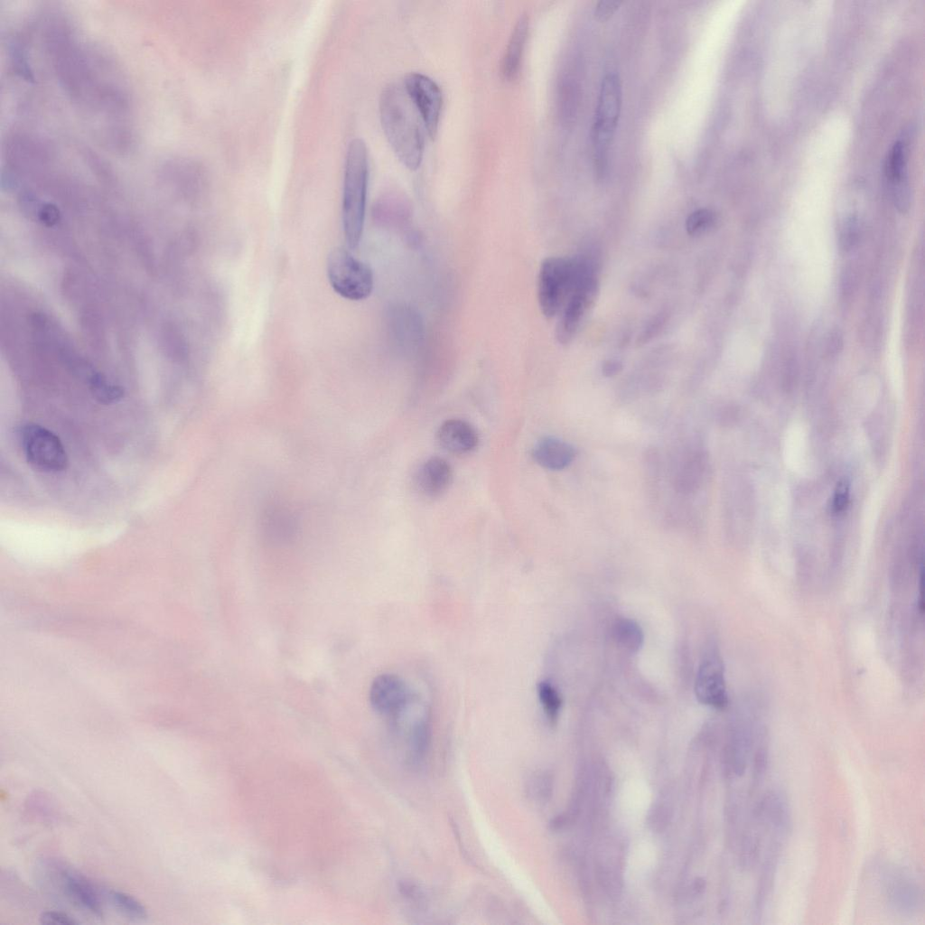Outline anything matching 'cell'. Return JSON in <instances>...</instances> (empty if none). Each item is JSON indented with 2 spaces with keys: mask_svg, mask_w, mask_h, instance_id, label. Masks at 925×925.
<instances>
[{
  "mask_svg": "<svg viewBox=\"0 0 925 925\" xmlns=\"http://www.w3.org/2000/svg\"><path fill=\"white\" fill-rule=\"evenodd\" d=\"M383 132L397 159L409 170L422 162L424 124L401 83L391 82L382 90L378 103Z\"/></svg>",
  "mask_w": 925,
  "mask_h": 925,
  "instance_id": "1",
  "label": "cell"
},
{
  "mask_svg": "<svg viewBox=\"0 0 925 925\" xmlns=\"http://www.w3.org/2000/svg\"><path fill=\"white\" fill-rule=\"evenodd\" d=\"M368 182V149L362 139L355 138L347 149L341 204L344 236L350 248H356L362 236Z\"/></svg>",
  "mask_w": 925,
  "mask_h": 925,
  "instance_id": "2",
  "label": "cell"
},
{
  "mask_svg": "<svg viewBox=\"0 0 925 925\" xmlns=\"http://www.w3.org/2000/svg\"><path fill=\"white\" fill-rule=\"evenodd\" d=\"M593 266L585 257H550L541 263L537 279V301L543 315H558L580 278Z\"/></svg>",
  "mask_w": 925,
  "mask_h": 925,
  "instance_id": "3",
  "label": "cell"
},
{
  "mask_svg": "<svg viewBox=\"0 0 925 925\" xmlns=\"http://www.w3.org/2000/svg\"><path fill=\"white\" fill-rule=\"evenodd\" d=\"M622 102L620 76L606 73L601 82L592 126V143L595 168L599 176L607 169L610 147L618 125Z\"/></svg>",
  "mask_w": 925,
  "mask_h": 925,
  "instance_id": "4",
  "label": "cell"
},
{
  "mask_svg": "<svg viewBox=\"0 0 925 925\" xmlns=\"http://www.w3.org/2000/svg\"><path fill=\"white\" fill-rule=\"evenodd\" d=\"M327 276L332 289L347 300H364L373 290L371 268L343 248H336L330 252Z\"/></svg>",
  "mask_w": 925,
  "mask_h": 925,
  "instance_id": "5",
  "label": "cell"
},
{
  "mask_svg": "<svg viewBox=\"0 0 925 925\" xmlns=\"http://www.w3.org/2000/svg\"><path fill=\"white\" fill-rule=\"evenodd\" d=\"M20 441L28 463L43 472L66 469L68 455L60 438L49 429L27 424L20 432Z\"/></svg>",
  "mask_w": 925,
  "mask_h": 925,
  "instance_id": "6",
  "label": "cell"
},
{
  "mask_svg": "<svg viewBox=\"0 0 925 925\" xmlns=\"http://www.w3.org/2000/svg\"><path fill=\"white\" fill-rule=\"evenodd\" d=\"M599 292L597 274L583 277L559 313L556 338L562 345L570 343L579 332Z\"/></svg>",
  "mask_w": 925,
  "mask_h": 925,
  "instance_id": "7",
  "label": "cell"
},
{
  "mask_svg": "<svg viewBox=\"0 0 925 925\" xmlns=\"http://www.w3.org/2000/svg\"><path fill=\"white\" fill-rule=\"evenodd\" d=\"M404 89L420 116L425 129L434 137L439 126L443 97L439 86L428 76L408 73L404 79Z\"/></svg>",
  "mask_w": 925,
  "mask_h": 925,
  "instance_id": "8",
  "label": "cell"
},
{
  "mask_svg": "<svg viewBox=\"0 0 925 925\" xmlns=\"http://www.w3.org/2000/svg\"><path fill=\"white\" fill-rule=\"evenodd\" d=\"M369 702L382 715H399L413 700V694L405 681L390 673L376 677L369 688Z\"/></svg>",
  "mask_w": 925,
  "mask_h": 925,
  "instance_id": "9",
  "label": "cell"
},
{
  "mask_svg": "<svg viewBox=\"0 0 925 925\" xmlns=\"http://www.w3.org/2000/svg\"><path fill=\"white\" fill-rule=\"evenodd\" d=\"M908 144L905 138L894 142L885 162V176L894 206L902 213L911 206L908 175Z\"/></svg>",
  "mask_w": 925,
  "mask_h": 925,
  "instance_id": "10",
  "label": "cell"
},
{
  "mask_svg": "<svg viewBox=\"0 0 925 925\" xmlns=\"http://www.w3.org/2000/svg\"><path fill=\"white\" fill-rule=\"evenodd\" d=\"M695 692L702 704L715 708L727 705L724 665L719 656L713 654L704 659L696 674Z\"/></svg>",
  "mask_w": 925,
  "mask_h": 925,
  "instance_id": "11",
  "label": "cell"
},
{
  "mask_svg": "<svg viewBox=\"0 0 925 925\" xmlns=\"http://www.w3.org/2000/svg\"><path fill=\"white\" fill-rule=\"evenodd\" d=\"M888 902L899 912L912 913L920 909L922 894L919 885L900 869H892L884 880Z\"/></svg>",
  "mask_w": 925,
  "mask_h": 925,
  "instance_id": "12",
  "label": "cell"
},
{
  "mask_svg": "<svg viewBox=\"0 0 925 925\" xmlns=\"http://www.w3.org/2000/svg\"><path fill=\"white\" fill-rule=\"evenodd\" d=\"M439 444L453 454H466L473 451L479 442L475 428L462 419L444 422L437 431Z\"/></svg>",
  "mask_w": 925,
  "mask_h": 925,
  "instance_id": "13",
  "label": "cell"
},
{
  "mask_svg": "<svg viewBox=\"0 0 925 925\" xmlns=\"http://www.w3.org/2000/svg\"><path fill=\"white\" fill-rule=\"evenodd\" d=\"M453 472L449 462L434 456L426 460L416 475V485L425 496L434 498L444 492L451 483Z\"/></svg>",
  "mask_w": 925,
  "mask_h": 925,
  "instance_id": "14",
  "label": "cell"
},
{
  "mask_svg": "<svg viewBox=\"0 0 925 925\" xmlns=\"http://www.w3.org/2000/svg\"><path fill=\"white\" fill-rule=\"evenodd\" d=\"M706 468V457L701 449L687 452L673 477L675 491L682 495L695 493L701 486Z\"/></svg>",
  "mask_w": 925,
  "mask_h": 925,
  "instance_id": "15",
  "label": "cell"
},
{
  "mask_svg": "<svg viewBox=\"0 0 925 925\" xmlns=\"http://www.w3.org/2000/svg\"><path fill=\"white\" fill-rule=\"evenodd\" d=\"M772 827L775 836L783 837L790 829L791 818L788 799L778 790H770L755 808Z\"/></svg>",
  "mask_w": 925,
  "mask_h": 925,
  "instance_id": "16",
  "label": "cell"
},
{
  "mask_svg": "<svg viewBox=\"0 0 925 925\" xmlns=\"http://www.w3.org/2000/svg\"><path fill=\"white\" fill-rule=\"evenodd\" d=\"M528 33V18L522 14L517 20L500 62V74L504 79L517 77L521 65Z\"/></svg>",
  "mask_w": 925,
  "mask_h": 925,
  "instance_id": "17",
  "label": "cell"
},
{
  "mask_svg": "<svg viewBox=\"0 0 925 925\" xmlns=\"http://www.w3.org/2000/svg\"><path fill=\"white\" fill-rule=\"evenodd\" d=\"M532 456L540 466L548 470H563L574 460L575 452L568 443L546 437L537 443Z\"/></svg>",
  "mask_w": 925,
  "mask_h": 925,
  "instance_id": "18",
  "label": "cell"
},
{
  "mask_svg": "<svg viewBox=\"0 0 925 925\" xmlns=\"http://www.w3.org/2000/svg\"><path fill=\"white\" fill-rule=\"evenodd\" d=\"M61 880L65 892L75 904L96 917L102 916L99 897L85 877L70 871H62Z\"/></svg>",
  "mask_w": 925,
  "mask_h": 925,
  "instance_id": "19",
  "label": "cell"
},
{
  "mask_svg": "<svg viewBox=\"0 0 925 925\" xmlns=\"http://www.w3.org/2000/svg\"><path fill=\"white\" fill-rule=\"evenodd\" d=\"M612 636L615 641L625 649L635 652L642 645L643 633L634 621L621 618L615 621L612 627Z\"/></svg>",
  "mask_w": 925,
  "mask_h": 925,
  "instance_id": "20",
  "label": "cell"
},
{
  "mask_svg": "<svg viewBox=\"0 0 925 925\" xmlns=\"http://www.w3.org/2000/svg\"><path fill=\"white\" fill-rule=\"evenodd\" d=\"M431 738V727L428 716L424 715L411 726L408 733V747L411 760H422L428 750Z\"/></svg>",
  "mask_w": 925,
  "mask_h": 925,
  "instance_id": "21",
  "label": "cell"
},
{
  "mask_svg": "<svg viewBox=\"0 0 925 925\" xmlns=\"http://www.w3.org/2000/svg\"><path fill=\"white\" fill-rule=\"evenodd\" d=\"M111 904L123 915L133 920H145L147 917L145 906L134 897L125 892L109 890L106 893Z\"/></svg>",
  "mask_w": 925,
  "mask_h": 925,
  "instance_id": "22",
  "label": "cell"
},
{
  "mask_svg": "<svg viewBox=\"0 0 925 925\" xmlns=\"http://www.w3.org/2000/svg\"><path fill=\"white\" fill-rule=\"evenodd\" d=\"M717 222L716 213L706 208L691 212L686 220V229L690 236H700L711 230Z\"/></svg>",
  "mask_w": 925,
  "mask_h": 925,
  "instance_id": "23",
  "label": "cell"
},
{
  "mask_svg": "<svg viewBox=\"0 0 925 925\" xmlns=\"http://www.w3.org/2000/svg\"><path fill=\"white\" fill-rule=\"evenodd\" d=\"M537 696L543 710L549 720L555 721L559 714L562 699L556 687L547 680L540 681L537 687Z\"/></svg>",
  "mask_w": 925,
  "mask_h": 925,
  "instance_id": "24",
  "label": "cell"
},
{
  "mask_svg": "<svg viewBox=\"0 0 925 925\" xmlns=\"http://www.w3.org/2000/svg\"><path fill=\"white\" fill-rule=\"evenodd\" d=\"M91 390L93 395L100 402L109 404L117 402L123 397V389L112 383L107 382L99 376H94L91 379Z\"/></svg>",
  "mask_w": 925,
  "mask_h": 925,
  "instance_id": "25",
  "label": "cell"
},
{
  "mask_svg": "<svg viewBox=\"0 0 925 925\" xmlns=\"http://www.w3.org/2000/svg\"><path fill=\"white\" fill-rule=\"evenodd\" d=\"M859 222L855 216L846 219L840 226L839 244L842 249L849 250L859 238Z\"/></svg>",
  "mask_w": 925,
  "mask_h": 925,
  "instance_id": "26",
  "label": "cell"
},
{
  "mask_svg": "<svg viewBox=\"0 0 925 925\" xmlns=\"http://www.w3.org/2000/svg\"><path fill=\"white\" fill-rule=\"evenodd\" d=\"M665 322V317L663 314H658L653 317L646 327L643 329L638 338V344L642 345L649 342L653 337H655L661 330Z\"/></svg>",
  "mask_w": 925,
  "mask_h": 925,
  "instance_id": "27",
  "label": "cell"
},
{
  "mask_svg": "<svg viewBox=\"0 0 925 925\" xmlns=\"http://www.w3.org/2000/svg\"><path fill=\"white\" fill-rule=\"evenodd\" d=\"M768 765V752L765 747L757 749L753 762V781L755 786L762 780Z\"/></svg>",
  "mask_w": 925,
  "mask_h": 925,
  "instance_id": "28",
  "label": "cell"
},
{
  "mask_svg": "<svg viewBox=\"0 0 925 925\" xmlns=\"http://www.w3.org/2000/svg\"><path fill=\"white\" fill-rule=\"evenodd\" d=\"M849 500L848 484L843 481L837 483L832 501V510L835 513L842 512L847 506Z\"/></svg>",
  "mask_w": 925,
  "mask_h": 925,
  "instance_id": "29",
  "label": "cell"
},
{
  "mask_svg": "<svg viewBox=\"0 0 925 925\" xmlns=\"http://www.w3.org/2000/svg\"><path fill=\"white\" fill-rule=\"evenodd\" d=\"M40 921L42 924H61V925H73L78 922L66 913L59 911H45L40 916Z\"/></svg>",
  "mask_w": 925,
  "mask_h": 925,
  "instance_id": "30",
  "label": "cell"
},
{
  "mask_svg": "<svg viewBox=\"0 0 925 925\" xmlns=\"http://www.w3.org/2000/svg\"><path fill=\"white\" fill-rule=\"evenodd\" d=\"M620 5L621 1L618 0H601L595 5L594 14L599 20L604 21L613 14Z\"/></svg>",
  "mask_w": 925,
  "mask_h": 925,
  "instance_id": "31",
  "label": "cell"
},
{
  "mask_svg": "<svg viewBox=\"0 0 925 925\" xmlns=\"http://www.w3.org/2000/svg\"><path fill=\"white\" fill-rule=\"evenodd\" d=\"M622 363L621 360L616 359H609L603 361L602 365V373L605 377H613L619 374L622 370Z\"/></svg>",
  "mask_w": 925,
  "mask_h": 925,
  "instance_id": "32",
  "label": "cell"
}]
</instances>
